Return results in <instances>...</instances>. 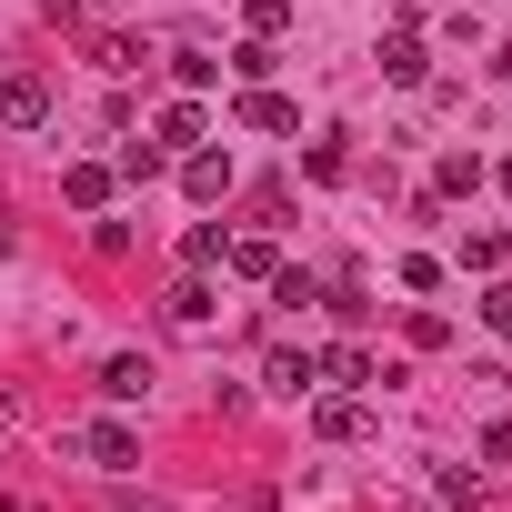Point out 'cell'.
<instances>
[{"instance_id": "6da1fadb", "label": "cell", "mask_w": 512, "mask_h": 512, "mask_svg": "<svg viewBox=\"0 0 512 512\" xmlns=\"http://www.w3.org/2000/svg\"><path fill=\"white\" fill-rule=\"evenodd\" d=\"M71 452H81L91 472H131V462H141V432H131V422H81Z\"/></svg>"}, {"instance_id": "7a4b0ae2", "label": "cell", "mask_w": 512, "mask_h": 512, "mask_svg": "<svg viewBox=\"0 0 512 512\" xmlns=\"http://www.w3.org/2000/svg\"><path fill=\"white\" fill-rule=\"evenodd\" d=\"M0 121H11V131H41V121H51V81H41V71H0Z\"/></svg>"}, {"instance_id": "3957f363", "label": "cell", "mask_w": 512, "mask_h": 512, "mask_svg": "<svg viewBox=\"0 0 512 512\" xmlns=\"http://www.w3.org/2000/svg\"><path fill=\"white\" fill-rule=\"evenodd\" d=\"M181 191H191V201H221V191H231V151H191V161H181Z\"/></svg>"}, {"instance_id": "277c9868", "label": "cell", "mask_w": 512, "mask_h": 512, "mask_svg": "<svg viewBox=\"0 0 512 512\" xmlns=\"http://www.w3.org/2000/svg\"><path fill=\"white\" fill-rule=\"evenodd\" d=\"M61 191H71V211H111V161H71Z\"/></svg>"}, {"instance_id": "5b68a950", "label": "cell", "mask_w": 512, "mask_h": 512, "mask_svg": "<svg viewBox=\"0 0 512 512\" xmlns=\"http://www.w3.org/2000/svg\"><path fill=\"white\" fill-rule=\"evenodd\" d=\"M432 191H442V201H472V191H482V161H472V151H442V161H432Z\"/></svg>"}, {"instance_id": "8992f818", "label": "cell", "mask_w": 512, "mask_h": 512, "mask_svg": "<svg viewBox=\"0 0 512 512\" xmlns=\"http://www.w3.org/2000/svg\"><path fill=\"white\" fill-rule=\"evenodd\" d=\"M101 392H111V402H141V392H151V362H141V352H111V362H101Z\"/></svg>"}, {"instance_id": "52a82bcc", "label": "cell", "mask_w": 512, "mask_h": 512, "mask_svg": "<svg viewBox=\"0 0 512 512\" xmlns=\"http://www.w3.org/2000/svg\"><path fill=\"white\" fill-rule=\"evenodd\" d=\"M262 382H272V392H292V402H302V392H312V382H322V362H312V352H272V362H262Z\"/></svg>"}, {"instance_id": "ba28073f", "label": "cell", "mask_w": 512, "mask_h": 512, "mask_svg": "<svg viewBox=\"0 0 512 512\" xmlns=\"http://www.w3.org/2000/svg\"><path fill=\"white\" fill-rule=\"evenodd\" d=\"M312 432H322V442H362V432H372V412H362V402H322V412H312Z\"/></svg>"}, {"instance_id": "9c48e42d", "label": "cell", "mask_w": 512, "mask_h": 512, "mask_svg": "<svg viewBox=\"0 0 512 512\" xmlns=\"http://www.w3.org/2000/svg\"><path fill=\"white\" fill-rule=\"evenodd\" d=\"M241 121H251V131H302V111H292L282 91H251V101H241Z\"/></svg>"}, {"instance_id": "30bf717a", "label": "cell", "mask_w": 512, "mask_h": 512, "mask_svg": "<svg viewBox=\"0 0 512 512\" xmlns=\"http://www.w3.org/2000/svg\"><path fill=\"white\" fill-rule=\"evenodd\" d=\"M221 262H231L241 282H272V272H282V251H272V241H231V251H221Z\"/></svg>"}, {"instance_id": "8fae6325", "label": "cell", "mask_w": 512, "mask_h": 512, "mask_svg": "<svg viewBox=\"0 0 512 512\" xmlns=\"http://www.w3.org/2000/svg\"><path fill=\"white\" fill-rule=\"evenodd\" d=\"M382 71H392L402 91H422V81H432V61H422V41H382Z\"/></svg>"}, {"instance_id": "7c38bea8", "label": "cell", "mask_w": 512, "mask_h": 512, "mask_svg": "<svg viewBox=\"0 0 512 512\" xmlns=\"http://www.w3.org/2000/svg\"><path fill=\"white\" fill-rule=\"evenodd\" d=\"M161 312H171V322H211V282H201V272H191V282H171V302H161Z\"/></svg>"}, {"instance_id": "4fadbf2b", "label": "cell", "mask_w": 512, "mask_h": 512, "mask_svg": "<svg viewBox=\"0 0 512 512\" xmlns=\"http://www.w3.org/2000/svg\"><path fill=\"white\" fill-rule=\"evenodd\" d=\"M322 372H332V382H352V392H362V382H382V372H372V352H352V342H342V352H322Z\"/></svg>"}, {"instance_id": "5bb4252c", "label": "cell", "mask_w": 512, "mask_h": 512, "mask_svg": "<svg viewBox=\"0 0 512 512\" xmlns=\"http://www.w3.org/2000/svg\"><path fill=\"white\" fill-rule=\"evenodd\" d=\"M502 251H512L502 231H472V241H462V272H502Z\"/></svg>"}, {"instance_id": "9a60e30c", "label": "cell", "mask_w": 512, "mask_h": 512, "mask_svg": "<svg viewBox=\"0 0 512 512\" xmlns=\"http://www.w3.org/2000/svg\"><path fill=\"white\" fill-rule=\"evenodd\" d=\"M302 171H312V181H342V171H352V151H342V141H312V151H302Z\"/></svg>"}, {"instance_id": "2e32d148", "label": "cell", "mask_w": 512, "mask_h": 512, "mask_svg": "<svg viewBox=\"0 0 512 512\" xmlns=\"http://www.w3.org/2000/svg\"><path fill=\"white\" fill-rule=\"evenodd\" d=\"M241 21H251V41H272V31L292 21V0H241Z\"/></svg>"}, {"instance_id": "e0dca14e", "label": "cell", "mask_w": 512, "mask_h": 512, "mask_svg": "<svg viewBox=\"0 0 512 512\" xmlns=\"http://www.w3.org/2000/svg\"><path fill=\"white\" fill-rule=\"evenodd\" d=\"M221 251H231V241H221V231H211V221H201V231H191V241H181V262H191V272H211V262H221Z\"/></svg>"}, {"instance_id": "ac0fdd59", "label": "cell", "mask_w": 512, "mask_h": 512, "mask_svg": "<svg viewBox=\"0 0 512 512\" xmlns=\"http://www.w3.org/2000/svg\"><path fill=\"white\" fill-rule=\"evenodd\" d=\"M171 141H201V111H191V101H171V111H161V151H171Z\"/></svg>"}, {"instance_id": "d6986e66", "label": "cell", "mask_w": 512, "mask_h": 512, "mask_svg": "<svg viewBox=\"0 0 512 512\" xmlns=\"http://www.w3.org/2000/svg\"><path fill=\"white\" fill-rule=\"evenodd\" d=\"M482 322H492V332L512 342V282H492V292H482Z\"/></svg>"}, {"instance_id": "ffe728a7", "label": "cell", "mask_w": 512, "mask_h": 512, "mask_svg": "<svg viewBox=\"0 0 512 512\" xmlns=\"http://www.w3.org/2000/svg\"><path fill=\"white\" fill-rule=\"evenodd\" d=\"M11 241H21V231H11V221H0V251H11Z\"/></svg>"}, {"instance_id": "44dd1931", "label": "cell", "mask_w": 512, "mask_h": 512, "mask_svg": "<svg viewBox=\"0 0 512 512\" xmlns=\"http://www.w3.org/2000/svg\"><path fill=\"white\" fill-rule=\"evenodd\" d=\"M0 512H41V502H0Z\"/></svg>"}, {"instance_id": "7402d4cb", "label": "cell", "mask_w": 512, "mask_h": 512, "mask_svg": "<svg viewBox=\"0 0 512 512\" xmlns=\"http://www.w3.org/2000/svg\"><path fill=\"white\" fill-rule=\"evenodd\" d=\"M502 201H512V161H502Z\"/></svg>"}]
</instances>
